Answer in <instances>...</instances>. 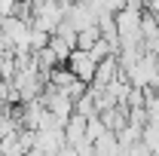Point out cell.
<instances>
[{"label": "cell", "mask_w": 159, "mask_h": 156, "mask_svg": "<svg viewBox=\"0 0 159 156\" xmlns=\"http://www.w3.org/2000/svg\"><path fill=\"white\" fill-rule=\"evenodd\" d=\"M141 16H144V3H138V0H129L113 16L119 46H141Z\"/></svg>", "instance_id": "6da1fadb"}, {"label": "cell", "mask_w": 159, "mask_h": 156, "mask_svg": "<svg viewBox=\"0 0 159 156\" xmlns=\"http://www.w3.org/2000/svg\"><path fill=\"white\" fill-rule=\"evenodd\" d=\"M64 67L74 74V80H80L83 86H92V80H95V71H98V64L92 61L89 52H83V49H74L70 52V58L64 61Z\"/></svg>", "instance_id": "7a4b0ae2"}, {"label": "cell", "mask_w": 159, "mask_h": 156, "mask_svg": "<svg viewBox=\"0 0 159 156\" xmlns=\"http://www.w3.org/2000/svg\"><path fill=\"white\" fill-rule=\"evenodd\" d=\"M116 77H119V61H116V55H110V58H104V61L98 64L92 86H95V89H107V86H110Z\"/></svg>", "instance_id": "3957f363"}, {"label": "cell", "mask_w": 159, "mask_h": 156, "mask_svg": "<svg viewBox=\"0 0 159 156\" xmlns=\"http://www.w3.org/2000/svg\"><path fill=\"white\" fill-rule=\"evenodd\" d=\"M61 132H64V144H67V147H77L80 141H86V119L74 113V117L64 122Z\"/></svg>", "instance_id": "277c9868"}, {"label": "cell", "mask_w": 159, "mask_h": 156, "mask_svg": "<svg viewBox=\"0 0 159 156\" xmlns=\"http://www.w3.org/2000/svg\"><path fill=\"white\" fill-rule=\"evenodd\" d=\"M101 40V34H98V28H89V31H80L77 34V49H83V52H89L95 43Z\"/></svg>", "instance_id": "5b68a950"}, {"label": "cell", "mask_w": 159, "mask_h": 156, "mask_svg": "<svg viewBox=\"0 0 159 156\" xmlns=\"http://www.w3.org/2000/svg\"><path fill=\"white\" fill-rule=\"evenodd\" d=\"M89 55H92V61H95V64H101V61H104V58H110V55H116V52L110 49V43H107V40L101 37L98 43H95V46L89 49Z\"/></svg>", "instance_id": "8992f818"}, {"label": "cell", "mask_w": 159, "mask_h": 156, "mask_svg": "<svg viewBox=\"0 0 159 156\" xmlns=\"http://www.w3.org/2000/svg\"><path fill=\"white\" fill-rule=\"evenodd\" d=\"M107 129H104V122H101V117H92V119H86V141L89 144H95L101 135H104Z\"/></svg>", "instance_id": "52a82bcc"}, {"label": "cell", "mask_w": 159, "mask_h": 156, "mask_svg": "<svg viewBox=\"0 0 159 156\" xmlns=\"http://www.w3.org/2000/svg\"><path fill=\"white\" fill-rule=\"evenodd\" d=\"M28 46H31V52H43L46 46H49V34H43L37 28H31V34H28Z\"/></svg>", "instance_id": "ba28073f"}, {"label": "cell", "mask_w": 159, "mask_h": 156, "mask_svg": "<svg viewBox=\"0 0 159 156\" xmlns=\"http://www.w3.org/2000/svg\"><path fill=\"white\" fill-rule=\"evenodd\" d=\"M0 156H25L19 138H3L0 141Z\"/></svg>", "instance_id": "9c48e42d"}, {"label": "cell", "mask_w": 159, "mask_h": 156, "mask_svg": "<svg viewBox=\"0 0 159 156\" xmlns=\"http://www.w3.org/2000/svg\"><path fill=\"white\" fill-rule=\"evenodd\" d=\"M0 86H3V77H0Z\"/></svg>", "instance_id": "30bf717a"}]
</instances>
